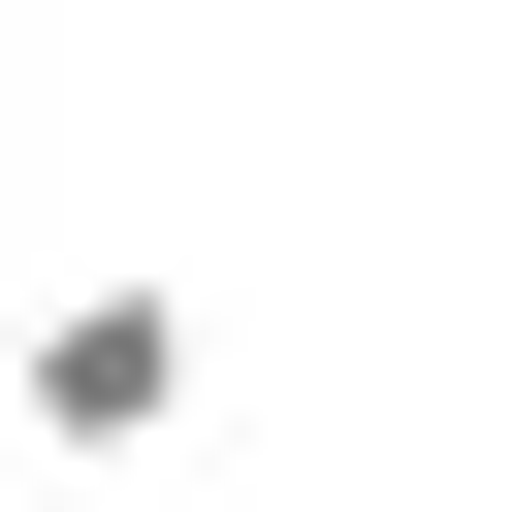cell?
Wrapping results in <instances>:
<instances>
[{
    "label": "cell",
    "mask_w": 512,
    "mask_h": 512,
    "mask_svg": "<svg viewBox=\"0 0 512 512\" xmlns=\"http://www.w3.org/2000/svg\"><path fill=\"white\" fill-rule=\"evenodd\" d=\"M0 416H32L64 480H96V448H160V416H192V288H128V256H96V288H32V352H0Z\"/></svg>",
    "instance_id": "1"
}]
</instances>
